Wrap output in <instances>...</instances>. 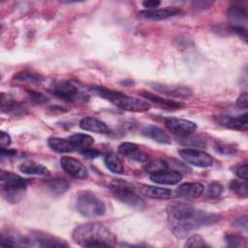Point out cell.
Masks as SVG:
<instances>
[{"label": "cell", "instance_id": "obj_1", "mask_svg": "<svg viewBox=\"0 0 248 248\" xmlns=\"http://www.w3.org/2000/svg\"><path fill=\"white\" fill-rule=\"evenodd\" d=\"M167 216L172 234L177 238H185L194 230L215 223L218 216L199 210L182 202H170L167 206Z\"/></svg>", "mask_w": 248, "mask_h": 248}, {"label": "cell", "instance_id": "obj_2", "mask_svg": "<svg viewBox=\"0 0 248 248\" xmlns=\"http://www.w3.org/2000/svg\"><path fill=\"white\" fill-rule=\"evenodd\" d=\"M72 238L82 247H110L117 242L116 235L100 223H86L76 227Z\"/></svg>", "mask_w": 248, "mask_h": 248}, {"label": "cell", "instance_id": "obj_3", "mask_svg": "<svg viewBox=\"0 0 248 248\" xmlns=\"http://www.w3.org/2000/svg\"><path fill=\"white\" fill-rule=\"evenodd\" d=\"M89 90L94 95L107 100L116 108L131 112H145L151 108V104L146 100L128 96L124 93L108 89L104 86H90Z\"/></svg>", "mask_w": 248, "mask_h": 248}, {"label": "cell", "instance_id": "obj_4", "mask_svg": "<svg viewBox=\"0 0 248 248\" xmlns=\"http://www.w3.org/2000/svg\"><path fill=\"white\" fill-rule=\"evenodd\" d=\"M0 181L3 198L13 203L19 202L23 198L29 183L28 179L3 170L0 172Z\"/></svg>", "mask_w": 248, "mask_h": 248}, {"label": "cell", "instance_id": "obj_5", "mask_svg": "<svg viewBox=\"0 0 248 248\" xmlns=\"http://www.w3.org/2000/svg\"><path fill=\"white\" fill-rule=\"evenodd\" d=\"M76 209L86 218L103 216L106 212L105 202L90 192L81 193L76 201Z\"/></svg>", "mask_w": 248, "mask_h": 248}, {"label": "cell", "instance_id": "obj_6", "mask_svg": "<svg viewBox=\"0 0 248 248\" xmlns=\"http://www.w3.org/2000/svg\"><path fill=\"white\" fill-rule=\"evenodd\" d=\"M110 189L114 197L123 203L136 209H142L145 207L143 199L136 193L130 184L123 181H113L110 184Z\"/></svg>", "mask_w": 248, "mask_h": 248}, {"label": "cell", "instance_id": "obj_7", "mask_svg": "<svg viewBox=\"0 0 248 248\" xmlns=\"http://www.w3.org/2000/svg\"><path fill=\"white\" fill-rule=\"evenodd\" d=\"M49 90L53 95L67 102L85 101L87 99V96L83 94L76 84L69 80L54 81L50 85Z\"/></svg>", "mask_w": 248, "mask_h": 248}, {"label": "cell", "instance_id": "obj_8", "mask_svg": "<svg viewBox=\"0 0 248 248\" xmlns=\"http://www.w3.org/2000/svg\"><path fill=\"white\" fill-rule=\"evenodd\" d=\"M178 153L187 164L198 168H208L213 163V158L200 149L184 148L180 149Z\"/></svg>", "mask_w": 248, "mask_h": 248}, {"label": "cell", "instance_id": "obj_9", "mask_svg": "<svg viewBox=\"0 0 248 248\" xmlns=\"http://www.w3.org/2000/svg\"><path fill=\"white\" fill-rule=\"evenodd\" d=\"M165 126L171 134L181 137L190 136L197 130V124L195 122L176 117L166 118Z\"/></svg>", "mask_w": 248, "mask_h": 248}, {"label": "cell", "instance_id": "obj_10", "mask_svg": "<svg viewBox=\"0 0 248 248\" xmlns=\"http://www.w3.org/2000/svg\"><path fill=\"white\" fill-rule=\"evenodd\" d=\"M247 117L248 114L246 112L240 115H226V114H218L213 116V120L219 126L235 130V131H246L248 124H247Z\"/></svg>", "mask_w": 248, "mask_h": 248}, {"label": "cell", "instance_id": "obj_11", "mask_svg": "<svg viewBox=\"0 0 248 248\" xmlns=\"http://www.w3.org/2000/svg\"><path fill=\"white\" fill-rule=\"evenodd\" d=\"M60 166L66 173L77 179H86L88 170L86 167L75 158L64 156L60 159Z\"/></svg>", "mask_w": 248, "mask_h": 248}, {"label": "cell", "instance_id": "obj_12", "mask_svg": "<svg viewBox=\"0 0 248 248\" xmlns=\"http://www.w3.org/2000/svg\"><path fill=\"white\" fill-rule=\"evenodd\" d=\"M182 13L181 9L177 7H165L155 10H144L139 13V17L147 20H164L179 16Z\"/></svg>", "mask_w": 248, "mask_h": 248}, {"label": "cell", "instance_id": "obj_13", "mask_svg": "<svg viewBox=\"0 0 248 248\" xmlns=\"http://www.w3.org/2000/svg\"><path fill=\"white\" fill-rule=\"evenodd\" d=\"M118 152L125 158L137 163H146L148 161V155L140 149V145L134 142H122L118 146Z\"/></svg>", "mask_w": 248, "mask_h": 248}, {"label": "cell", "instance_id": "obj_14", "mask_svg": "<svg viewBox=\"0 0 248 248\" xmlns=\"http://www.w3.org/2000/svg\"><path fill=\"white\" fill-rule=\"evenodd\" d=\"M183 174L178 170H163L150 173V180L162 185H175L182 180Z\"/></svg>", "mask_w": 248, "mask_h": 248}, {"label": "cell", "instance_id": "obj_15", "mask_svg": "<svg viewBox=\"0 0 248 248\" xmlns=\"http://www.w3.org/2000/svg\"><path fill=\"white\" fill-rule=\"evenodd\" d=\"M31 245H38L42 247H64L67 246V243L63 241V239H59L55 236H52L48 233L45 232H32L28 237Z\"/></svg>", "mask_w": 248, "mask_h": 248}, {"label": "cell", "instance_id": "obj_16", "mask_svg": "<svg viewBox=\"0 0 248 248\" xmlns=\"http://www.w3.org/2000/svg\"><path fill=\"white\" fill-rule=\"evenodd\" d=\"M204 192L203 184L200 182H187L179 185L174 191L176 197L183 199H196Z\"/></svg>", "mask_w": 248, "mask_h": 248}, {"label": "cell", "instance_id": "obj_17", "mask_svg": "<svg viewBox=\"0 0 248 248\" xmlns=\"http://www.w3.org/2000/svg\"><path fill=\"white\" fill-rule=\"evenodd\" d=\"M140 192L143 196L150 199H155V200H171L176 197L174 191L170 189L158 187V186H151V185L141 186L140 189Z\"/></svg>", "mask_w": 248, "mask_h": 248}, {"label": "cell", "instance_id": "obj_18", "mask_svg": "<svg viewBox=\"0 0 248 248\" xmlns=\"http://www.w3.org/2000/svg\"><path fill=\"white\" fill-rule=\"evenodd\" d=\"M152 87L165 95L172 96V97H179V98H188L192 96L193 92L189 87L182 86V85H169V84H160V83H153Z\"/></svg>", "mask_w": 248, "mask_h": 248}, {"label": "cell", "instance_id": "obj_19", "mask_svg": "<svg viewBox=\"0 0 248 248\" xmlns=\"http://www.w3.org/2000/svg\"><path fill=\"white\" fill-rule=\"evenodd\" d=\"M79 127L82 130L90 131L97 134H108L109 132L108 125L104 121L92 116L83 117L79 121Z\"/></svg>", "mask_w": 248, "mask_h": 248}, {"label": "cell", "instance_id": "obj_20", "mask_svg": "<svg viewBox=\"0 0 248 248\" xmlns=\"http://www.w3.org/2000/svg\"><path fill=\"white\" fill-rule=\"evenodd\" d=\"M141 134L144 137H146L160 144H170V142H171L170 136L165 131H163L161 128L154 126V125L145 126L141 130Z\"/></svg>", "mask_w": 248, "mask_h": 248}, {"label": "cell", "instance_id": "obj_21", "mask_svg": "<svg viewBox=\"0 0 248 248\" xmlns=\"http://www.w3.org/2000/svg\"><path fill=\"white\" fill-rule=\"evenodd\" d=\"M140 95L141 97H143L144 100H146V101H151L155 104H158V105H160L164 108H170V109H177V108H180L183 107V104L181 102L166 99V98H163V97L158 96V95H156L154 93H151V92L140 91Z\"/></svg>", "mask_w": 248, "mask_h": 248}, {"label": "cell", "instance_id": "obj_22", "mask_svg": "<svg viewBox=\"0 0 248 248\" xmlns=\"http://www.w3.org/2000/svg\"><path fill=\"white\" fill-rule=\"evenodd\" d=\"M49 148L57 153H72L77 150L76 146L69 139L51 137L47 140Z\"/></svg>", "mask_w": 248, "mask_h": 248}, {"label": "cell", "instance_id": "obj_23", "mask_svg": "<svg viewBox=\"0 0 248 248\" xmlns=\"http://www.w3.org/2000/svg\"><path fill=\"white\" fill-rule=\"evenodd\" d=\"M228 19L230 21L231 27L234 26H242V23H245L247 20V13L245 9L238 6H232L229 8L227 12Z\"/></svg>", "mask_w": 248, "mask_h": 248}, {"label": "cell", "instance_id": "obj_24", "mask_svg": "<svg viewBox=\"0 0 248 248\" xmlns=\"http://www.w3.org/2000/svg\"><path fill=\"white\" fill-rule=\"evenodd\" d=\"M19 170L22 173L28 175H38V176H46L49 175V170L46 167L35 163V162H25L19 166Z\"/></svg>", "mask_w": 248, "mask_h": 248}, {"label": "cell", "instance_id": "obj_25", "mask_svg": "<svg viewBox=\"0 0 248 248\" xmlns=\"http://www.w3.org/2000/svg\"><path fill=\"white\" fill-rule=\"evenodd\" d=\"M1 108L2 111L14 115H18L23 112V108L10 95L2 93L1 95Z\"/></svg>", "mask_w": 248, "mask_h": 248}, {"label": "cell", "instance_id": "obj_26", "mask_svg": "<svg viewBox=\"0 0 248 248\" xmlns=\"http://www.w3.org/2000/svg\"><path fill=\"white\" fill-rule=\"evenodd\" d=\"M68 139L72 141V143L76 146V148L79 149V150L83 149V148L90 147L94 143L93 137H91L87 134H83V133L73 134Z\"/></svg>", "mask_w": 248, "mask_h": 248}, {"label": "cell", "instance_id": "obj_27", "mask_svg": "<svg viewBox=\"0 0 248 248\" xmlns=\"http://www.w3.org/2000/svg\"><path fill=\"white\" fill-rule=\"evenodd\" d=\"M47 189L54 195H61L64 194L70 188V184L67 180L63 178H52L46 181Z\"/></svg>", "mask_w": 248, "mask_h": 248}, {"label": "cell", "instance_id": "obj_28", "mask_svg": "<svg viewBox=\"0 0 248 248\" xmlns=\"http://www.w3.org/2000/svg\"><path fill=\"white\" fill-rule=\"evenodd\" d=\"M13 79L21 81V82H28V83H41L44 80V78L40 74L35 72L21 71L16 74Z\"/></svg>", "mask_w": 248, "mask_h": 248}, {"label": "cell", "instance_id": "obj_29", "mask_svg": "<svg viewBox=\"0 0 248 248\" xmlns=\"http://www.w3.org/2000/svg\"><path fill=\"white\" fill-rule=\"evenodd\" d=\"M106 167L115 174H122L124 172V167L119 158L113 154H107L104 157Z\"/></svg>", "mask_w": 248, "mask_h": 248}, {"label": "cell", "instance_id": "obj_30", "mask_svg": "<svg viewBox=\"0 0 248 248\" xmlns=\"http://www.w3.org/2000/svg\"><path fill=\"white\" fill-rule=\"evenodd\" d=\"M230 189L238 197L246 199L248 196L247 192V183L246 180H241V179H233L230 182L229 185Z\"/></svg>", "mask_w": 248, "mask_h": 248}, {"label": "cell", "instance_id": "obj_31", "mask_svg": "<svg viewBox=\"0 0 248 248\" xmlns=\"http://www.w3.org/2000/svg\"><path fill=\"white\" fill-rule=\"evenodd\" d=\"M227 245L229 247H243L245 246V238L242 235L234 234V233H228L224 237Z\"/></svg>", "mask_w": 248, "mask_h": 248}, {"label": "cell", "instance_id": "obj_32", "mask_svg": "<svg viewBox=\"0 0 248 248\" xmlns=\"http://www.w3.org/2000/svg\"><path fill=\"white\" fill-rule=\"evenodd\" d=\"M145 170L152 173L163 170H168V163L164 160H154V161H147L145 163Z\"/></svg>", "mask_w": 248, "mask_h": 248}, {"label": "cell", "instance_id": "obj_33", "mask_svg": "<svg viewBox=\"0 0 248 248\" xmlns=\"http://www.w3.org/2000/svg\"><path fill=\"white\" fill-rule=\"evenodd\" d=\"M28 100L35 105H44L48 102V98L42 92L35 90H27Z\"/></svg>", "mask_w": 248, "mask_h": 248}, {"label": "cell", "instance_id": "obj_34", "mask_svg": "<svg viewBox=\"0 0 248 248\" xmlns=\"http://www.w3.org/2000/svg\"><path fill=\"white\" fill-rule=\"evenodd\" d=\"M184 246L185 247H208V245L205 242V240L203 239V237H202L199 234L190 235L187 238Z\"/></svg>", "mask_w": 248, "mask_h": 248}, {"label": "cell", "instance_id": "obj_35", "mask_svg": "<svg viewBox=\"0 0 248 248\" xmlns=\"http://www.w3.org/2000/svg\"><path fill=\"white\" fill-rule=\"evenodd\" d=\"M224 191V188H223V185L219 182H211L208 186V191H207V194H208V197L212 198V199H216L218 197H220L222 195Z\"/></svg>", "mask_w": 248, "mask_h": 248}, {"label": "cell", "instance_id": "obj_36", "mask_svg": "<svg viewBox=\"0 0 248 248\" xmlns=\"http://www.w3.org/2000/svg\"><path fill=\"white\" fill-rule=\"evenodd\" d=\"M182 144L184 145H188V146H195V147H204L205 143L202 141V140L200 139H196V138H189L188 136L185 137V139H183Z\"/></svg>", "mask_w": 248, "mask_h": 248}, {"label": "cell", "instance_id": "obj_37", "mask_svg": "<svg viewBox=\"0 0 248 248\" xmlns=\"http://www.w3.org/2000/svg\"><path fill=\"white\" fill-rule=\"evenodd\" d=\"M234 173L237 177H239L242 180H247V164L244 163L242 165H238L234 169Z\"/></svg>", "mask_w": 248, "mask_h": 248}, {"label": "cell", "instance_id": "obj_38", "mask_svg": "<svg viewBox=\"0 0 248 248\" xmlns=\"http://www.w3.org/2000/svg\"><path fill=\"white\" fill-rule=\"evenodd\" d=\"M79 153H80L82 156H84V157H86V158H89V159H94V158H97L98 156L101 155L100 151H98V150H96V149H91V148H89V147L80 149V150H79Z\"/></svg>", "mask_w": 248, "mask_h": 248}, {"label": "cell", "instance_id": "obj_39", "mask_svg": "<svg viewBox=\"0 0 248 248\" xmlns=\"http://www.w3.org/2000/svg\"><path fill=\"white\" fill-rule=\"evenodd\" d=\"M236 106L238 108H247L248 107V95L246 92H243L241 93L237 100H236Z\"/></svg>", "mask_w": 248, "mask_h": 248}, {"label": "cell", "instance_id": "obj_40", "mask_svg": "<svg viewBox=\"0 0 248 248\" xmlns=\"http://www.w3.org/2000/svg\"><path fill=\"white\" fill-rule=\"evenodd\" d=\"M216 151H218L219 153L223 154V155H229V154H233V148L228 146L227 144H217L215 146Z\"/></svg>", "mask_w": 248, "mask_h": 248}, {"label": "cell", "instance_id": "obj_41", "mask_svg": "<svg viewBox=\"0 0 248 248\" xmlns=\"http://www.w3.org/2000/svg\"><path fill=\"white\" fill-rule=\"evenodd\" d=\"M0 142H1V147H6V148L12 142L10 135L8 133H6L5 131H1V133H0Z\"/></svg>", "mask_w": 248, "mask_h": 248}, {"label": "cell", "instance_id": "obj_42", "mask_svg": "<svg viewBox=\"0 0 248 248\" xmlns=\"http://www.w3.org/2000/svg\"><path fill=\"white\" fill-rule=\"evenodd\" d=\"M233 226L246 230L247 229V216H241V217H238L237 219H235L233 221Z\"/></svg>", "mask_w": 248, "mask_h": 248}, {"label": "cell", "instance_id": "obj_43", "mask_svg": "<svg viewBox=\"0 0 248 248\" xmlns=\"http://www.w3.org/2000/svg\"><path fill=\"white\" fill-rule=\"evenodd\" d=\"M161 2L160 1H143L142 6L146 10H155L160 6Z\"/></svg>", "mask_w": 248, "mask_h": 248}, {"label": "cell", "instance_id": "obj_44", "mask_svg": "<svg viewBox=\"0 0 248 248\" xmlns=\"http://www.w3.org/2000/svg\"><path fill=\"white\" fill-rule=\"evenodd\" d=\"M213 4V2H209V1H197L194 2V6L198 9H208L210 8V6Z\"/></svg>", "mask_w": 248, "mask_h": 248}, {"label": "cell", "instance_id": "obj_45", "mask_svg": "<svg viewBox=\"0 0 248 248\" xmlns=\"http://www.w3.org/2000/svg\"><path fill=\"white\" fill-rule=\"evenodd\" d=\"M16 154V150L7 149L6 147H1V156L2 157H12Z\"/></svg>", "mask_w": 248, "mask_h": 248}]
</instances>
